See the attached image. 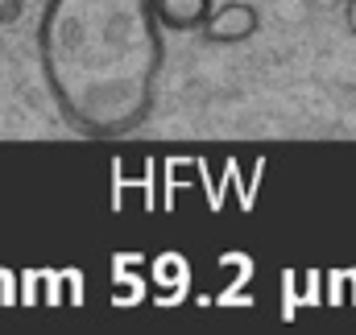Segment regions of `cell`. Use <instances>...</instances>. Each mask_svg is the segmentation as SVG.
<instances>
[{"instance_id": "cell-1", "label": "cell", "mask_w": 356, "mask_h": 335, "mask_svg": "<svg viewBox=\"0 0 356 335\" xmlns=\"http://www.w3.org/2000/svg\"><path fill=\"white\" fill-rule=\"evenodd\" d=\"M162 33L154 0H42L38 71L63 124L91 141L137 133L158 104Z\"/></svg>"}, {"instance_id": "cell-2", "label": "cell", "mask_w": 356, "mask_h": 335, "mask_svg": "<svg viewBox=\"0 0 356 335\" xmlns=\"http://www.w3.org/2000/svg\"><path fill=\"white\" fill-rule=\"evenodd\" d=\"M257 25H261L257 8L236 0V4H228V8H216L211 21L203 25V33H207L211 42H245V38L257 33Z\"/></svg>"}, {"instance_id": "cell-3", "label": "cell", "mask_w": 356, "mask_h": 335, "mask_svg": "<svg viewBox=\"0 0 356 335\" xmlns=\"http://www.w3.org/2000/svg\"><path fill=\"white\" fill-rule=\"evenodd\" d=\"M154 13L162 21V29H175V33H195L211 21L216 4L211 0H154Z\"/></svg>"}, {"instance_id": "cell-4", "label": "cell", "mask_w": 356, "mask_h": 335, "mask_svg": "<svg viewBox=\"0 0 356 335\" xmlns=\"http://www.w3.org/2000/svg\"><path fill=\"white\" fill-rule=\"evenodd\" d=\"M25 4H29V0H0V25H13V21H21Z\"/></svg>"}, {"instance_id": "cell-5", "label": "cell", "mask_w": 356, "mask_h": 335, "mask_svg": "<svg viewBox=\"0 0 356 335\" xmlns=\"http://www.w3.org/2000/svg\"><path fill=\"white\" fill-rule=\"evenodd\" d=\"M344 25H348V33L356 38V0H344Z\"/></svg>"}, {"instance_id": "cell-6", "label": "cell", "mask_w": 356, "mask_h": 335, "mask_svg": "<svg viewBox=\"0 0 356 335\" xmlns=\"http://www.w3.org/2000/svg\"><path fill=\"white\" fill-rule=\"evenodd\" d=\"M332 4H344V0H332Z\"/></svg>"}]
</instances>
